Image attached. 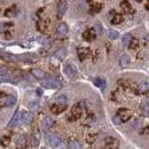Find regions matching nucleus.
I'll return each instance as SVG.
<instances>
[{"instance_id": "1", "label": "nucleus", "mask_w": 149, "mask_h": 149, "mask_svg": "<svg viewBox=\"0 0 149 149\" xmlns=\"http://www.w3.org/2000/svg\"><path fill=\"white\" fill-rule=\"evenodd\" d=\"M16 103V97L6 93H0V108L2 107H13Z\"/></svg>"}, {"instance_id": "2", "label": "nucleus", "mask_w": 149, "mask_h": 149, "mask_svg": "<svg viewBox=\"0 0 149 149\" xmlns=\"http://www.w3.org/2000/svg\"><path fill=\"white\" fill-rule=\"evenodd\" d=\"M45 140H46V143L49 147H52V148H57L62 143L61 140H60V138H57L54 134H47L46 138H45Z\"/></svg>"}, {"instance_id": "3", "label": "nucleus", "mask_w": 149, "mask_h": 149, "mask_svg": "<svg viewBox=\"0 0 149 149\" xmlns=\"http://www.w3.org/2000/svg\"><path fill=\"white\" fill-rule=\"evenodd\" d=\"M44 86L46 87H49V88H60L61 87V80L58 78H47V79H44L42 81Z\"/></svg>"}, {"instance_id": "4", "label": "nucleus", "mask_w": 149, "mask_h": 149, "mask_svg": "<svg viewBox=\"0 0 149 149\" xmlns=\"http://www.w3.org/2000/svg\"><path fill=\"white\" fill-rule=\"evenodd\" d=\"M17 58H19V60H21L22 62H24V63L30 64V63H35V62L37 61L38 56L36 55V54H33V53H25V54L19 55Z\"/></svg>"}, {"instance_id": "5", "label": "nucleus", "mask_w": 149, "mask_h": 149, "mask_svg": "<svg viewBox=\"0 0 149 149\" xmlns=\"http://www.w3.org/2000/svg\"><path fill=\"white\" fill-rule=\"evenodd\" d=\"M116 116L118 117V119L120 120V123H124V122H127L129 119L131 118V116H132V113L129 109H125V108H122V109H119L117 113H116Z\"/></svg>"}, {"instance_id": "6", "label": "nucleus", "mask_w": 149, "mask_h": 149, "mask_svg": "<svg viewBox=\"0 0 149 149\" xmlns=\"http://www.w3.org/2000/svg\"><path fill=\"white\" fill-rule=\"evenodd\" d=\"M64 74L69 78H74L77 76V68L74 63H67L64 65Z\"/></svg>"}, {"instance_id": "7", "label": "nucleus", "mask_w": 149, "mask_h": 149, "mask_svg": "<svg viewBox=\"0 0 149 149\" xmlns=\"http://www.w3.org/2000/svg\"><path fill=\"white\" fill-rule=\"evenodd\" d=\"M81 115H83V107L80 104H76L71 109V117H70V119L71 120H77V119H79L81 117Z\"/></svg>"}, {"instance_id": "8", "label": "nucleus", "mask_w": 149, "mask_h": 149, "mask_svg": "<svg viewBox=\"0 0 149 149\" xmlns=\"http://www.w3.org/2000/svg\"><path fill=\"white\" fill-rule=\"evenodd\" d=\"M33 119V116L31 112L24 111L21 113V118H19V124L21 125H29Z\"/></svg>"}, {"instance_id": "9", "label": "nucleus", "mask_w": 149, "mask_h": 149, "mask_svg": "<svg viewBox=\"0 0 149 149\" xmlns=\"http://www.w3.org/2000/svg\"><path fill=\"white\" fill-rule=\"evenodd\" d=\"M67 33H68V25L64 22L60 23L57 25V28H56V35H57V37L63 38L67 36Z\"/></svg>"}, {"instance_id": "10", "label": "nucleus", "mask_w": 149, "mask_h": 149, "mask_svg": "<svg viewBox=\"0 0 149 149\" xmlns=\"http://www.w3.org/2000/svg\"><path fill=\"white\" fill-rule=\"evenodd\" d=\"M83 38L86 41H93L94 39L96 38V33H95L94 29H87V30H85L84 33H83Z\"/></svg>"}, {"instance_id": "11", "label": "nucleus", "mask_w": 149, "mask_h": 149, "mask_svg": "<svg viewBox=\"0 0 149 149\" xmlns=\"http://www.w3.org/2000/svg\"><path fill=\"white\" fill-rule=\"evenodd\" d=\"M53 124H54V119H53V117H51V116L45 117V119H44V122H42V130L48 131L52 126H53Z\"/></svg>"}, {"instance_id": "12", "label": "nucleus", "mask_w": 149, "mask_h": 149, "mask_svg": "<svg viewBox=\"0 0 149 149\" xmlns=\"http://www.w3.org/2000/svg\"><path fill=\"white\" fill-rule=\"evenodd\" d=\"M9 79V69L5 65H0V80L5 81Z\"/></svg>"}, {"instance_id": "13", "label": "nucleus", "mask_w": 149, "mask_h": 149, "mask_svg": "<svg viewBox=\"0 0 149 149\" xmlns=\"http://www.w3.org/2000/svg\"><path fill=\"white\" fill-rule=\"evenodd\" d=\"M90 54H91V51L88 48H86V47H81V48L78 49V57L81 61H85L90 56Z\"/></svg>"}, {"instance_id": "14", "label": "nucleus", "mask_w": 149, "mask_h": 149, "mask_svg": "<svg viewBox=\"0 0 149 149\" xmlns=\"http://www.w3.org/2000/svg\"><path fill=\"white\" fill-rule=\"evenodd\" d=\"M0 57L3 61H7V62H15V61H17V56H15L14 54H10V53H6V52H1L0 53Z\"/></svg>"}, {"instance_id": "15", "label": "nucleus", "mask_w": 149, "mask_h": 149, "mask_svg": "<svg viewBox=\"0 0 149 149\" xmlns=\"http://www.w3.org/2000/svg\"><path fill=\"white\" fill-rule=\"evenodd\" d=\"M65 110H67V104H53L51 107V111L55 115H58V113L65 111Z\"/></svg>"}, {"instance_id": "16", "label": "nucleus", "mask_w": 149, "mask_h": 149, "mask_svg": "<svg viewBox=\"0 0 149 149\" xmlns=\"http://www.w3.org/2000/svg\"><path fill=\"white\" fill-rule=\"evenodd\" d=\"M106 147L108 149H116L118 147V140L115 138H107L106 139Z\"/></svg>"}, {"instance_id": "17", "label": "nucleus", "mask_w": 149, "mask_h": 149, "mask_svg": "<svg viewBox=\"0 0 149 149\" xmlns=\"http://www.w3.org/2000/svg\"><path fill=\"white\" fill-rule=\"evenodd\" d=\"M90 10H91V13H93V14H96V13H99L101 9H102V3H100V2H96V1H92V2H90Z\"/></svg>"}, {"instance_id": "18", "label": "nucleus", "mask_w": 149, "mask_h": 149, "mask_svg": "<svg viewBox=\"0 0 149 149\" xmlns=\"http://www.w3.org/2000/svg\"><path fill=\"white\" fill-rule=\"evenodd\" d=\"M67 9H68V3H67L65 1H60V2H58V6H57L58 15L63 16V15L67 13Z\"/></svg>"}, {"instance_id": "19", "label": "nucleus", "mask_w": 149, "mask_h": 149, "mask_svg": "<svg viewBox=\"0 0 149 149\" xmlns=\"http://www.w3.org/2000/svg\"><path fill=\"white\" fill-rule=\"evenodd\" d=\"M48 26H49V21L48 19H40L38 22V30L40 32H45Z\"/></svg>"}, {"instance_id": "20", "label": "nucleus", "mask_w": 149, "mask_h": 149, "mask_svg": "<svg viewBox=\"0 0 149 149\" xmlns=\"http://www.w3.org/2000/svg\"><path fill=\"white\" fill-rule=\"evenodd\" d=\"M65 55H67V51H65V48H60V49H57L55 53H54V57H55L56 60H58V61H62V60H64L65 58Z\"/></svg>"}, {"instance_id": "21", "label": "nucleus", "mask_w": 149, "mask_h": 149, "mask_svg": "<svg viewBox=\"0 0 149 149\" xmlns=\"http://www.w3.org/2000/svg\"><path fill=\"white\" fill-rule=\"evenodd\" d=\"M31 74H32V76H33L35 78H37V79H44L45 76H46L45 71L41 70V69H32V70H31Z\"/></svg>"}, {"instance_id": "22", "label": "nucleus", "mask_w": 149, "mask_h": 149, "mask_svg": "<svg viewBox=\"0 0 149 149\" xmlns=\"http://www.w3.org/2000/svg\"><path fill=\"white\" fill-rule=\"evenodd\" d=\"M19 118H21V113H19V109L16 110V112L14 113V116H13V118L10 119V122H9V126H15V125H19Z\"/></svg>"}, {"instance_id": "23", "label": "nucleus", "mask_w": 149, "mask_h": 149, "mask_svg": "<svg viewBox=\"0 0 149 149\" xmlns=\"http://www.w3.org/2000/svg\"><path fill=\"white\" fill-rule=\"evenodd\" d=\"M26 140H28V138H26V134H21L19 135V138L17 139V147L19 148H23V147H25V145H26Z\"/></svg>"}, {"instance_id": "24", "label": "nucleus", "mask_w": 149, "mask_h": 149, "mask_svg": "<svg viewBox=\"0 0 149 149\" xmlns=\"http://www.w3.org/2000/svg\"><path fill=\"white\" fill-rule=\"evenodd\" d=\"M120 6H122V8L126 12V13H134V9L132 8V6H131V3L129 1H122L120 2Z\"/></svg>"}, {"instance_id": "25", "label": "nucleus", "mask_w": 149, "mask_h": 149, "mask_svg": "<svg viewBox=\"0 0 149 149\" xmlns=\"http://www.w3.org/2000/svg\"><path fill=\"white\" fill-rule=\"evenodd\" d=\"M123 19H124V17L120 14H113L112 17H110V21H111L112 24H120L123 22Z\"/></svg>"}, {"instance_id": "26", "label": "nucleus", "mask_w": 149, "mask_h": 149, "mask_svg": "<svg viewBox=\"0 0 149 149\" xmlns=\"http://www.w3.org/2000/svg\"><path fill=\"white\" fill-rule=\"evenodd\" d=\"M94 85L95 86H97L99 88H104L106 87V85H107V83H106V80L103 79V78H95L94 79Z\"/></svg>"}, {"instance_id": "27", "label": "nucleus", "mask_w": 149, "mask_h": 149, "mask_svg": "<svg viewBox=\"0 0 149 149\" xmlns=\"http://www.w3.org/2000/svg\"><path fill=\"white\" fill-rule=\"evenodd\" d=\"M119 63H120V67H123V68L129 67L130 65V57L127 55H123L119 60Z\"/></svg>"}, {"instance_id": "28", "label": "nucleus", "mask_w": 149, "mask_h": 149, "mask_svg": "<svg viewBox=\"0 0 149 149\" xmlns=\"http://www.w3.org/2000/svg\"><path fill=\"white\" fill-rule=\"evenodd\" d=\"M12 26H13V23H0V33H5Z\"/></svg>"}, {"instance_id": "29", "label": "nucleus", "mask_w": 149, "mask_h": 149, "mask_svg": "<svg viewBox=\"0 0 149 149\" xmlns=\"http://www.w3.org/2000/svg\"><path fill=\"white\" fill-rule=\"evenodd\" d=\"M132 39H133L132 35H131V33H126V35L123 37V45H124L125 47H129V45H130Z\"/></svg>"}, {"instance_id": "30", "label": "nucleus", "mask_w": 149, "mask_h": 149, "mask_svg": "<svg viewBox=\"0 0 149 149\" xmlns=\"http://www.w3.org/2000/svg\"><path fill=\"white\" fill-rule=\"evenodd\" d=\"M39 139H40V134H39V132L37 131L32 135V146H37L38 143H39Z\"/></svg>"}, {"instance_id": "31", "label": "nucleus", "mask_w": 149, "mask_h": 149, "mask_svg": "<svg viewBox=\"0 0 149 149\" xmlns=\"http://www.w3.org/2000/svg\"><path fill=\"white\" fill-rule=\"evenodd\" d=\"M129 47H130L131 49H138V47H139V40L135 39V38H133V39L131 40Z\"/></svg>"}, {"instance_id": "32", "label": "nucleus", "mask_w": 149, "mask_h": 149, "mask_svg": "<svg viewBox=\"0 0 149 149\" xmlns=\"http://www.w3.org/2000/svg\"><path fill=\"white\" fill-rule=\"evenodd\" d=\"M108 36H109V38H110L111 40H116L117 38L119 37V33H118V31H116V30H109Z\"/></svg>"}, {"instance_id": "33", "label": "nucleus", "mask_w": 149, "mask_h": 149, "mask_svg": "<svg viewBox=\"0 0 149 149\" xmlns=\"http://www.w3.org/2000/svg\"><path fill=\"white\" fill-rule=\"evenodd\" d=\"M9 142H10V138H9V136H2L1 140H0V143H1V146H3V147H7V146L9 145Z\"/></svg>"}, {"instance_id": "34", "label": "nucleus", "mask_w": 149, "mask_h": 149, "mask_svg": "<svg viewBox=\"0 0 149 149\" xmlns=\"http://www.w3.org/2000/svg\"><path fill=\"white\" fill-rule=\"evenodd\" d=\"M38 107H39V103H38L37 101H33V102H30V103H29V109H30V111H36L38 109Z\"/></svg>"}, {"instance_id": "35", "label": "nucleus", "mask_w": 149, "mask_h": 149, "mask_svg": "<svg viewBox=\"0 0 149 149\" xmlns=\"http://www.w3.org/2000/svg\"><path fill=\"white\" fill-rule=\"evenodd\" d=\"M140 91L141 92H147L148 91V80L141 81V84H140Z\"/></svg>"}, {"instance_id": "36", "label": "nucleus", "mask_w": 149, "mask_h": 149, "mask_svg": "<svg viewBox=\"0 0 149 149\" xmlns=\"http://www.w3.org/2000/svg\"><path fill=\"white\" fill-rule=\"evenodd\" d=\"M56 101H57V104H65V103H67V96H65V95L57 96Z\"/></svg>"}, {"instance_id": "37", "label": "nucleus", "mask_w": 149, "mask_h": 149, "mask_svg": "<svg viewBox=\"0 0 149 149\" xmlns=\"http://www.w3.org/2000/svg\"><path fill=\"white\" fill-rule=\"evenodd\" d=\"M70 149H83V148H81V145L79 142L74 141V142L70 143Z\"/></svg>"}, {"instance_id": "38", "label": "nucleus", "mask_w": 149, "mask_h": 149, "mask_svg": "<svg viewBox=\"0 0 149 149\" xmlns=\"http://www.w3.org/2000/svg\"><path fill=\"white\" fill-rule=\"evenodd\" d=\"M13 15H14V8H8V9L5 10V16L10 17V16H13Z\"/></svg>"}, {"instance_id": "39", "label": "nucleus", "mask_w": 149, "mask_h": 149, "mask_svg": "<svg viewBox=\"0 0 149 149\" xmlns=\"http://www.w3.org/2000/svg\"><path fill=\"white\" fill-rule=\"evenodd\" d=\"M95 29L99 30V32H97L99 35H102V26H101L100 23H96V24H95Z\"/></svg>"}, {"instance_id": "40", "label": "nucleus", "mask_w": 149, "mask_h": 149, "mask_svg": "<svg viewBox=\"0 0 149 149\" xmlns=\"http://www.w3.org/2000/svg\"><path fill=\"white\" fill-rule=\"evenodd\" d=\"M112 120H113V123H116V124H120V120L118 119V117H117V116H115Z\"/></svg>"}, {"instance_id": "41", "label": "nucleus", "mask_w": 149, "mask_h": 149, "mask_svg": "<svg viewBox=\"0 0 149 149\" xmlns=\"http://www.w3.org/2000/svg\"><path fill=\"white\" fill-rule=\"evenodd\" d=\"M5 37L7 38V39H10V38H12V35H10V32L6 31V32H5Z\"/></svg>"}, {"instance_id": "42", "label": "nucleus", "mask_w": 149, "mask_h": 149, "mask_svg": "<svg viewBox=\"0 0 149 149\" xmlns=\"http://www.w3.org/2000/svg\"><path fill=\"white\" fill-rule=\"evenodd\" d=\"M38 94H39V95H41V94H42V91H41V88H39V90H38Z\"/></svg>"}]
</instances>
